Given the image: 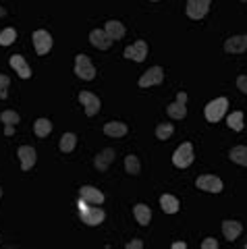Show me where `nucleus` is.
<instances>
[{
  "mask_svg": "<svg viewBox=\"0 0 247 249\" xmlns=\"http://www.w3.org/2000/svg\"><path fill=\"white\" fill-rule=\"evenodd\" d=\"M230 160L237 162V164H241V166H247V145H237L230 150Z\"/></svg>",
  "mask_w": 247,
  "mask_h": 249,
  "instance_id": "24",
  "label": "nucleus"
},
{
  "mask_svg": "<svg viewBox=\"0 0 247 249\" xmlns=\"http://www.w3.org/2000/svg\"><path fill=\"white\" fill-rule=\"evenodd\" d=\"M15 37H17V31L13 27H6L0 31V46H11L15 42Z\"/></svg>",
  "mask_w": 247,
  "mask_h": 249,
  "instance_id": "28",
  "label": "nucleus"
},
{
  "mask_svg": "<svg viewBox=\"0 0 247 249\" xmlns=\"http://www.w3.org/2000/svg\"><path fill=\"white\" fill-rule=\"evenodd\" d=\"M164 79V71L162 67H152L150 71H145L140 77V88H152V85H160Z\"/></svg>",
  "mask_w": 247,
  "mask_h": 249,
  "instance_id": "6",
  "label": "nucleus"
},
{
  "mask_svg": "<svg viewBox=\"0 0 247 249\" xmlns=\"http://www.w3.org/2000/svg\"><path fill=\"white\" fill-rule=\"evenodd\" d=\"M79 102L83 104V108H86V114L88 116H94L100 112V98L96 96V93H89V91H81L79 93Z\"/></svg>",
  "mask_w": 247,
  "mask_h": 249,
  "instance_id": "8",
  "label": "nucleus"
},
{
  "mask_svg": "<svg viewBox=\"0 0 247 249\" xmlns=\"http://www.w3.org/2000/svg\"><path fill=\"white\" fill-rule=\"evenodd\" d=\"M160 206H162V212H166V214L179 212V199H176L175 196H162Z\"/></svg>",
  "mask_w": 247,
  "mask_h": 249,
  "instance_id": "23",
  "label": "nucleus"
},
{
  "mask_svg": "<svg viewBox=\"0 0 247 249\" xmlns=\"http://www.w3.org/2000/svg\"><path fill=\"white\" fill-rule=\"evenodd\" d=\"M75 143H77V137H75V133H65L63 137H60V152H65V154H69V152H73L75 150Z\"/></svg>",
  "mask_w": 247,
  "mask_h": 249,
  "instance_id": "26",
  "label": "nucleus"
},
{
  "mask_svg": "<svg viewBox=\"0 0 247 249\" xmlns=\"http://www.w3.org/2000/svg\"><path fill=\"white\" fill-rule=\"evenodd\" d=\"M34 46H35L37 54H48L52 48V36L44 29H37L34 34Z\"/></svg>",
  "mask_w": 247,
  "mask_h": 249,
  "instance_id": "9",
  "label": "nucleus"
},
{
  "mask_svg": "<svg viewBox=\"0 0 247 249\" xmlns=\"http://www.w3.org/2000/svg\"><path fill=\"white\" fill-rule=\"evenodd\" d=\"M152 2H158V0H152Z\"/></svg>",
  "mask_w": 247,
  "mask_h": 249,
  "instance_id": "38",
  "label": "nucleus"
},
{
  "mask_svg": "<svg viewBox=\"0 0 247 249\" xmlns=\"http://www.w3.org/2000/svg\"><path fill=\"white\" fill-rule=\"evenodd\" d=\"M212 0H187V15L191 19H204Z\"/></svg>",
  "mask_w": 247,
  "mask_h": 249,
  "instance_id": "7",
  "label": "nucleus"
},
{
  "mask_svg": "<svg viewBox=\"0 0 247 249\" xmlns=\"http://www.w3.org/2000/svg\"><path fill=\"white\" fill-rule=\"evenodd\" d=\"M79 212H81V220L88 224V227H98L100 222L104 220V212L100 208H88V201L79 199Z\"/></svg>",
  "mask_w": 247,
  "mask_h": 249,
  "instance_id": "2",
  "label": "nucleus"
},
{
  "mask_svg": "<svg viewBox=\"0 0 247 249\" xmlns=\"http://www.w3.org/2000/svg\"><path fill=\"white\" fill-rule=\"evenodd\" d=\"M197 187L202 191H208V193H220L222 191V181L214 175H204V177L197 178Z\"/></svg>",
  "mask_w": 247,
  "mask_h": 249,
  "instance_id": "11",
  "label": "nucleus"
},
{
  "mask_svg": "<svg viewBox=\"0 0 247 249\" xmlns=\"http://www.w3.org/2000/svg\"><path fill=\"white\" fill-rule=\"evenodd\" d=\"M173 133H175V127L173 124H168V123H162V124L156 127V137L158 139H168Z\"/></svg>",
  "mask_w": 247,
  "mask_h": 249,
  "instance_id": "30",
  "label": "nucleus"
},
{
  "mask_svg": "<svg viewBox=\"0 0 247 249\" xmlns=\"http://www.w3.org/2000/svg\"><path fill=\"white\" fill-rule=\"evenodd\" d=\"M19 158H21V168L29 170L35 164V150L29 147V145H21L19 147Z\"/></svg>",
  "mask_w": 247,
  "mask_h": 249,
  "instance_id": "18",
  "label": "nucleus"
},
{
  "mask_svg": "<svg viewBox=\"0 0 247 249\" xmlns=\"http://www.w3.org/2000/svg\"><path fill=\"white\" fill-rule=\"evenodd\" d=\"M133 214H135L137 222H140L141 227H148L150 220H152V210L145 206V204H137V206L133 208Z\"/></svg>",
  "mask_w": 247,
  "mask_h": 249,
  "instance_id": "21",
  "label": "nucleus"
},
{
  "mask_svg": "<svg viewBox=\"0 0 247 249\" xmlns=\"http://www.w3.org/2000/svg\"><path fill=\"white\" fill-rule=\"evenodd\" d=\"M237 88L241 89L243 93H247V75H239L237 77Z\"/></svg>",
  "mask_w": 247,
  "mask_h": 249,
  "instance_id": "32",
  "label": "nucleus"
},
{
  "mask_svg": "<svg viewBox=\"0 0 247 249\" xmlns=\"http://www.w3.org/2000/svg\"><path fill=\"white\" fill-rule=\"evenodd\" d=\"M225 50L229 54H241L247 50V36H233L225 42Z\"/></svg>",
  "mask_w": 247,
  "mask_h": 249,
  "instance_id": "14",
  "label": "nucleus"
},
{
  "mask_svg": "<svg viewBox=\"0 0 247 249\" xmlns=\"http://www.w3.org/2000/svg\"><path fill=\"white\" fill-rule=\"evenodd\" d=\"M227 108H229V100L227 98H216V100H212V102L206 106V119L210 121V123H218L222 116H225Z\"/></svg>",
  "mask_w": 247,
  "mask_h": 249,
  "instance_id": "3",
  "label": "nucleus"
},
{
  "mask_svg": "<svg viewBox=\"0 0 247 249\" xmlns=\"http://www.w3.org/2000/svg\"><path fill=\"white\" fill-rule=\"evenodd\" d=\"M185 104H187V93L179 91L176 93V102L166 106L168 116H171V119H185V116H187V108H185Z\"/></svg>",
  "mask_w": 247,
  "mask_h": 249,
  "instance_id": "5",
  "label": "nucleus"
},
{
  "mask_svg": "<svg viewBox=\"0 0 247 249\" xmlns=\"http://www.w3.org/2000/svg\"><path fill=\"white\" fill-rule=\"evenodd\" d=\"M112 162H114V150L112 147H106V150H102L96 156V168L100 170V173L108 170V166H110Z\"/></svg>",
  "mask_w": 247,
  "mask_h": 249,
  "instance_id": "17",
  "label": "nucleus"
},
{
  "mask_svg": "<svg viewBox=\"0 0 247 249\" xmlns=\"http://www.w3.org/2000/svg\"><path fill=\"white\" fill-rule=\"evenodd\" d=\"M0 121L6 124V127H4V135H13V131H15L13 127L19 123V114L15 110H4L2 114H0Z\"/></svg>",
  "mask_w": 247,
  "mask_h": 249,
  "instance_id": "20",
  "label": "nucleus"
},
{
  "mask_svg": "<svg viewBox=\"0 0 247 249\" xmlns=\"http://www.w3.org/2000/svg\"><path fill=\"white\" fill-rule=\"evenodd\" d=\"M229 127L233 131H241L243 129V112H230L229 116Z\"/></svg>",
  "mask_w": 247,
  "mask_h": 249,
  "instance_id": "29",
  "label": "nucleus"
},
{
  "mask_svg": "<svg viewBox=\"0 0 247 249\" xmlns=\"http://www.w3.org/2000/svg\"><path fill=\"white\" fill-rule=\"evenodd\" d=\"M9 62H11V67L15 69V71H17V75L21 77V79H29V77H32V69H29L27 60L23 56H19V54H13Z\"/></svg>",
  "mask_w": 247,
  "mask_h": 249,
  "instance_id": "15",
  "label": "nucleus"
},
{
  "mask_svg": "<svg viewBox=\"0 0 247 249\" xmlns=\"http://www.w3.org/2000/svg\"><path fill=\"white\" fill-rule=\"evenodd\" d=\"M104 133L108 137H123V135H127V124L125 123H119V121L106 123L104 124Z\"/></svg>",
  "mask_w": 247,
  "mask_h": 249,
  "instance_id": "19",
  "label": "nucleus"
},
{
  "mask_svg": "<svg viewBox=\"0 0 247 249\" xmlns=\"http://www.w3.org/2000/svg\"><path fill=\"white\" fill-rule=\"evenodd\" d=\"M89 42H91V46H96L98 50H108L112 46V37L108 36V31L106 29H94L89 34Z\"/></svg>",
  "mask_w": 247,
  "mask_h": 249,
  "instance_id": "10",
  "label": "nucleus"
},
{
  "mask_svg": "<svg viewBox=\"0 0 247 249\" xmlns=\"http://www.w3.org/2000/svg\"><path fill=\"white\" fill-rule=\"evenodd\" d=\"M34 131H35L37 137H48L50 131H52V123L48 119H37L34 124Z\"/></svg>",
  "mask_w": 247,
  "mask_h": 249,
  "instance_id": "25",
  "label": "nucleus"
},
{
  "mask_svg": "<svg viewBox=\"0 0 247 249\" xmlns=\"http://www.w3.org/2000/svg\"><path fill=\"white\" fill-rule=\"evenodd\" d=\"M127 247H129V249H141L143 243H141L140 239H135V241H131V243H127Z\"/></svg>",
  "mask_w": 247,
  "mask_h": 249,
  "instance_id": "34",
  "label": "nucleus"
},
{
  "mask_svg": "<svg viewBox=\"0 0 247 249\" xmlns=\"http://www.w3.org/2000/svg\"><path fill=\"white\" fill-rule=\"evenodd\" d=\"M145 56H148V44H145L143 40L135 42L133 46L125 48V58H131V60H135V62H143Z\"/></svg>",
  "mask_w": 247,
  "mask_h": 249,
  "instance_id": "12",
  "label": "nucleus"
},
{
  "mask_svg": "<svg viewBox=\"0 0 247 249\" xmlns=\"http://www.w3.org/2000/svg\"><path fill=\"white\" fill-rule=\"evenodd\" d=\"M104 29L108 31V36H110L112 40H121V37H125V25H123L121 21H108Z\"/></svg>",
  "mask_w": 247,
  "mask_h": 249,
  "instance_id": "22",
  "label": "nucleus"
},
{
  "mask_svg": "<svg viewBox=\"0 0 247 249\" xmlns=\"http://www.w3.org/2000/svg\"><path fill=\"white\" fill-rule=\"evenodd\" d=\"M173 162H175V166H179V168L191 166V162H194V145L181 143L179 147H176V152L173 154Z\"/></svg>",
  "mask_w": 247,
  "mask_h": 249,
  "instance_id": "4",
  "label": "nucleus"
},
{
  "mask_svg": "<svg viewBox=\"0 0 247 249\" xmlns=\"http://www.w3.org/2000/svg\"><path fill=\"white\" fill-rule=\"evenodd\" d=\"M79 196H81L83 201H88V204H94V206H100L104 201V193L100 191V189H96V187H91V185L81 187Z\"/></svg>",
  "mask_w": 247,
  "mask_h": 249,
  "instance_id": "13",
  "label": "nucleus"
},
{
  "mask_svg": "<svg viewBox=\"0 0 247 249\" xmlns=\"http://www.w3.org/2000/svg\"><path fill=\"white\" fill-rule=\"evenodd\" d=\"M75 75L83 81H91L96 77V69L91 65L89 56H86V54H77L75 56Z\"/></svg>",
  "mask_w": 247,
  "mask_h": 249,
  "instance_id": "1",
  "label": "nucleus"
},
{
  "mask_svg": "<svg viewBox=\"0 0 247 249\" xmlns=\"http://www.w3.org/2000/svg\"><path fill=\"white\" fill-rule=\"evenodd\" d=\"M218 247V243H216V239H206L202 243V249H216Z\"/></svg>",
  "mask_w": 247,
  "mask_h": 249,
  "instance_id": "33",
  "label": "nucleus"
},
{
  "mask_svg": "<svg viewBox=\"0 0 247 249\" xmlns=\"http://www.w3.org/2000/svg\"><path fill=\"white\" fill-rule=\"evenodd\" d=\"M9 83H11L9 77H6V75H0V100L6 98V89H9Z\"/></svg>",
  "mask_w": 247,
  "mask_h": 249,
  "instance_id": "31",
  "label": "nucleus"
},
{
  "mask_svg": "<svg viewBox=\"0 0 247 249\" xmlns=\"http://www.w3.org/2000/svg\"><path fill=\"white\" fill-rule=\"evenodd\" d=\"M243 231V224L237 220H225L222 222V235H225L227 241H235Z\"/></svg>",
  "mask_w": 247,
  "mask_h": 249,
  "instance_id": "16",
  "label": "nucleus"
},
{
  "mask_svg": "<svg viewBox=\"0 0 247 249\" xmlns=\"http://www.w3.org/2000/svg\"><path fill=\"white\" fill-rule=\"evenodd\" d=\"M125 168H127L129 175H140V170H141L140 158H137V156H133V154H129L127 158H125Z\"/></svg>",
  "mask_w": 247,
  "mask_h": 249,
  "instance_id": "27",
  "label": "nucleus"
},
{
  "mask_svg": "<svg viewBox=\"0 0 247 249\" xmlns=\"http://www.w3.org/2000/svg\"><path fill=\"white\" fill-rule=\"evenodd\" d=\"M173 249H185V243H173Z\"/></svg>",
  "mask_w": 247,
  "mask_h": 249,
  "instance_id": "35",
  "label": "nucleus"
},
{
  "mask_svg": "<svg viewBox=\"0 0 247 249\" xmlns=\"http://www.w3.org/2000/svg\"><path fill=\"white\" fill-rule=\"evenodd\" d=\"M6 15V9H2V6H0V17H4Z\"/></svg>",
  "mask_w": 247,
  "mask_h": 249,
  "instance_id": "36",
  "label": "nucleus"
},
{
  "mask_svg": "<svg viewBox=\"0 0 247 249\" xmlns=\"http://www.w3.org/2000/svg\"><path fill=\"white\" fill-rule=\"evenodd\" d=\"M0 197H2V189H0Z\"/></svg>",
  "mask_w": 247,
  "mask_h": 249,
  "instance_id": "37",
  "label": "nucleus"
},
{
  "mask_svg": "<svg viewBox=\"0 0 247 249\" xmlns=\"http://www.w3.org/2000/svg\"><path fill=\"white\" fill-rule=\"evenodd\" d=\"M241 2H247V0H241Z\"/></svg>",
  "mask_w": 247,
  "mask_h": 249,
  "instance_id": "39",
  "label": "nucleus"
}]
</instances>
